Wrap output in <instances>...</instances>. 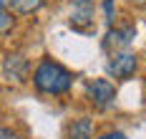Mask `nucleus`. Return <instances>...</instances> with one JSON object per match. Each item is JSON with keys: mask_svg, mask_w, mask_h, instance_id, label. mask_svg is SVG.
Returning a JSON list of instances; mask_svg holds the SVG:
<instances>
[{"mask_svg": "<svg viewBox=\"0 0 146 139\" xmlns=\"http://www.w3.org/2000/svg\"><path fill=\"white\" fill-rule=\"evenodd\" d=\"M33 84H35V89L40 94L63 96V94L71 91V86H73V74L66 66H60L58 61L43 58L35 66V71H33Z\"/></svg>", "mask_w": 146, "mask_h": 139, "instance_id": "obj_1", "label": "nucleus"}, {"mask_svg": "<svg viewBox=\"0 0 146 139\" xmlns=\"http://www.w3.org/2000/svg\"><path fill=\"white\" fill-rule=\"evenodd\" d=\"M86 96L96 109H108L116 99V89L108 78H93L86 84Z\"/></svg>", "mask_w": 146, "mask_h": 139, "instance_id": "obj_2", "label": "nucleus"}, {"mask_svg": "<svg viewBox=\"0 0 146 139\" xmlns=\"http://www.w3.org/2000/svg\"><path fill=\"white\" fill-rule=\"evenodd\" d=\"M136 66H139L136 53H131V51H118V53L111 56V61H108V74L113 78H118V81H126V78L133 76Z\"/></svg>", "mask_w": 146, "mask_h": 139, "instance_id": "obj_3", "label": "nucleus"}, {"mask_svg": "<svg viewBox=\"0 0 146 139\" xmlns=\"http://www.w3.org/2000/svg\"><path fill=\"white\" fill-rule=\"evenodd\" d=\"M131 38H133V28H111L108 35L103 38V48H106V51H113V53L129 51Z\"/></svg>", "mask_w": 146, "mask_h": 139, "instance_id": "obj_4", "label": "nucleus"}, {"mask_svg": "<svg viewBox=\"0 0 146 139\" xmlns=\"http://www.w3.org/2000/svg\"><path fill=\"white\" fill-rule=\"evenodd\" d=\"M28 61H25V56H20V53H15V56H8L5 63H3V74L10 78V81H25L28 76Z\"/></svg>", "mask_w": 146, "mask_h": 139, "instance_id": "obj_5", "label": "nucleus"}, {"mask_svg": "<svg viewBox=\"0 0 146 139\" xmlns=\"http://www.w3.org/2000/svg\"><path fill=\"white\" fill-rule=\"evenodd\" d=\"M71 25L76 28V31H91V28H93V5H83V3H73Z\"/></svg>", "mask_w": 146, "mask_h": 139, "instance_id": "obj_6", "label": "nucleus"}, {"mask_svg": "<svg viewBox=\"0 0 146 139\" xmlns=\"http://www.w3.org/2000/svg\"><path fill=\"white\" fill-rule=\"evenodd\" d=\"M68 139H93V122L88 116H81L68 126Z\"/></svg>", "mask_w": 146, "mask_h": 139, "instance_id": "obj_7", "label": "nucleus"}, {"mask_svg": "<svg viewBox=\"0 0 146 139\" xmlns=\"http://www.w3.org/2000/svg\"><path fill=\"white\" fill-rule=\"evenodd\" d=\"M10 5H13V10L18 15H30V13H35V10L43 8L45 0H13Z\"/></svg>", "mask_w": 146, "mask_h": 139, "instance_id": "obj_8", "label": "nucleus"}, {"mask_svg": "<svg viewBox=\"0 0 146 139\" xmlns=\"http://www.w3.org/2000/svg\"><path fill=\"white\" fill-rule=\"evenodd\" d=\"M15 25V18L13 13H8L5 8H0V35H5V33H10Z\"/></svg>", "mask_w": 146, "mask_h": 139, "instance_id": "obj_9", "label": "nucleus"}, {"mask_svg": "<svg viewBox=\"0 0 146 139\" xmlns=\"http://www.w3.org/2000/svg\"><path fill=\"white\" fill-rule=\"evenodd\" d=\"M103 15L108 23H113V15H116V5H113V0H103Z\"/></svg>", "mask_w": 146, "mask_h": 139, "instance_id": "obj_10", "label": "nucleus"}, {"mask_svg": "<svg viewBox=\"0 0 146 139\" xmlns=\"http://www.w3.org/2000/svg\"><path fill=\"white\" fill-rule=\"evenodd\" d=\"M0 139H20V134L8 129V126H0Z\"/></svg>", "mask_w": 146, "mask_h": 139, "instance_id": "obj_11", "label": "nucleus"}, {"mask_svg": "<svg viewBox=\"0 0 146 139\" xmlns=\"http://www.w3.org/2000/svg\"><path fill=\"white\" fill-rule=\"evenodd\" d=\"M98 139H126V134H123V132H118V129H113V132H103Z\"/></svg>", "mask_w": 146, "mask_h": 139, "instance_id": "obj_12", "label": "nucleus"}, {"mask_svg": "<svg viewBox=\"0 0 146 139\" xmlns=\"http://www.w3.org/2000/svg\"><path fill=\"white\" fill-rule=\"evenodd\" d=\"M131 5H136V8H146V0H129Z\"/></svg>", "mask_w": 146, "mask_h": 139, "instance_id": "obj_13", "label": "nucleus"}, {"mask_svg": "<svg viewBox=\"0 0 146 139\" xmlns=\"http://www.w3.org/2000/svg\"><path fill=\"white\" fill-rule=\"evenodd\" d=\"M13 0H0V8H5V5H10Z\"/></svg>", "mask_w": 146, "mask_h": 139, "instance_id": "obj_14", "label": "nucleus"}]
</instances>
